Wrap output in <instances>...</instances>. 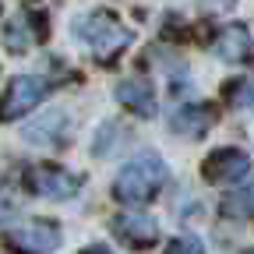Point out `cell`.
I'll list each match as a JSON object with an SVG mask.
<instances>
[{"instance_id":"4","label":"cell","mask_w":254,"mask_h":254,"mask_svg":"<svg viewBox=\"0 0 254 254\" xmlns=\"http://www.w3.org/2000/svg\"><path fill=\"white\" fill-rule=\"evenodd\" d=\"M25 184L32 194H39V198H53V201H67L74 198L78 190H81V177L71 173V170H64V166H53V163H39V166H32L25 173Z\"/></svg>"},{"instance_id":"11","label":"cell","mask_w":254,"mask_h":254,"mask_svg":"<svg viewBox=\"0 0 254 254\" xmlns=\"http://www.w3.org/2000/svg\"><path fill=\"white\" fill-rule=\"evenodd\" d=\"M36 39H39V32L32 28V18H28V14H14L11 25L4 28V43H7L11 53H25Z\"/></svg>"},{"instance_id":"8","label":"cell","mask_w":254,"mask_h":254,"mask_svg":"<svg viewBox=\"0 0 254 254\" xmlns=\"http://www.w3.org/2000/svg\"><path fill=\"white\" fill-rule=\"evenodd\" d=\"M215 57H222L226 64H244L254 57V39H251V32L244 25H226L215 36Z\"/></svg>"},{"instance_id":"7","label":"cell","mask_w":254,"mask_h":254,"mask_svg":"<svg viewBox=\"0 0 254 254\" xmlns=\"http://www.w3.org/2000/svg\"><path fill=\"white\" fill-rule=\"evenodd\" d=\"M113 233L127 244V247H152L159 240V226H155V219L145 215V212H120L113 215Z\"/></svg>"},{"instance_id":"5","label":"cell","mask_w":254,"mask_h":254,"mask_svg":"<svg viewBox=\"0 0 254 254\" xmlns=\"http://www.w3.org/2000/svg\"><path fill=\"white\" fill-rule=\"evenodd\" d=\"M46 92H50V81H46V78L18 74V78L7 85L4 99H0V120H18V117H25L28 110H36V106L46 99Z\"/></svg>"},{"instance_id":"9","label":"cell","mask_w":254,"mask_h":254,"mask_svg":"<svg viewBox=\"0 0 254 254\" xmlns=\"http://www.w3.org/2000/svg\"><path fill=\"white\" fill-rule=\"evenodd\" d=\"M117 99L131 110V113H138V117H155V110H159V103H155V88H152V81H145V78H127V81H120L117 85Z\"/></svg>"},{"instance_id":"10","label":"cell","mask_w":254,"mask_h":254,"mask_svg":"<svg viewBox=\"0 0 254 254\" xmlns=\"http://www.w3.org/2000/svg\"><path fill=\"white\" fill-rule=\"evenodd\" d=\"M212 120H215L212 106L198 103V106H180V110H173L166 124H170V131H173V134H184V138H198V134H205L208 127H212Z\"/></svg>"},{"instance_id":"1","label":"cell","mask_w":254,"mask_h":254,"mask_svg":"<svg viewBox=\"0 0 254 254\" xmlns=\"http://www.w3.org/2000/svg\"><path fill=\"white\" fill-rule=\"evenodd\" d=\"M163 184H166V163L155 152H141L117 173L113 198L124 205H145L163 190Z\"/></svg>"},{"instance_id":"15","label":"cell","mask_w":254,"mask_h":254,"mask_svg":"<svg viewBox=\"0 0 254 254\" xmlns=\"http://www.w3.org/2000/svg\"><path fill=\"white\" fill-rule=\"evenodd\" d=\"M251 103H254V88H251V81H240L230 92V106H251Z\"/></svg>"},{"instance_id":"13","label":"cell","mask_w":254,"mask_h":254,"mask_svg":"<svg viewBox=\"0 0 254 254\" xmlns=\"http://www.w3.org/2000/svg\"><path fill=\"white\" fill-rule=\"evenodd\" d=\"M222 208H226L230 215H251V212H254V187H251V190H237V194L222 205Z\"/></svg>"},{"instance_id":"16","label":"cell","mask_w":254,"mask_h":254,"mask_svg":"<svg viewBox=\"0 0 254 254\" xmlns=\"http://www.w3.org/2000/svg\"><path fill=\"white\" fill-rule=\"evenodd\" d=\"M81 254H110V251H106V247H99V244H92V247H85Z\"/></svg>"},{"instance_id":"14","label":"cell","mask_w":254,"mask_h":254,"mask_svg":"<svg viewBox=\"0 0 254 254\" xmlns=\"http://www.w3.org/2000/svg\"><path fill=\"white\" fill-rule=\"evenodd\" d=\"M163 254H205V247H201L194 237H173Z\"/></svg>"},{"instance_id":"12","label":"cell","mask_w":254,"mask_h":254,"mask_svg":"<svg viewBox=\"0 0 254 254\" xmlns=\"http://www.w3.org/2000/svg\"><path fill=\"white\" fill-rule=\"evenodd\" d=\"M14 205H18V184L11 180V173H7L4 166H0V219L11 215Z\"/></svg>"},{"instance_id":"6","label":"cell","mask_w":254,"mask_h":254,"mask_svg":"<svg viewBox=\"0 0 254 254\" xmlns=\"http://www.w3.org/2000/svg\"><path fill=\"white\" fill-rule=\"evenodd\" d=\"M251 155L240 152V148H215L208 159H205V177L212 184H237L244 177H251Z\"/></svg>"},{"instance_id":"2","label":"cell","mask_w":254,"mask_h":254,"mask_svg":"<svg viewBox=\"0 0 254 254\" xmlns=\"http://www.w3.org/2000/svg\"><path fill=\"white\" fill-rule=\"evenodd\" d=\"M74 36L99 60H113L127 43H131V32H127L110 11H92V14L78 18L74 21Z\"/></svg>"},{"instance_id":"3","label":"cell","mask_w":254,"mask_h":254,"mask_svg":"<svg viewBox=\"0 0 254 254\" xmlns=\"http://www.w3.org/2000/svg\"><path fill=\"white\" fill-rule=\"evenodd\" d=\"M60 240H64V233L50 219H28V222L4 230V244L14 247L18 254H50L60 247Z\"/></svg>"}]
</instances>
